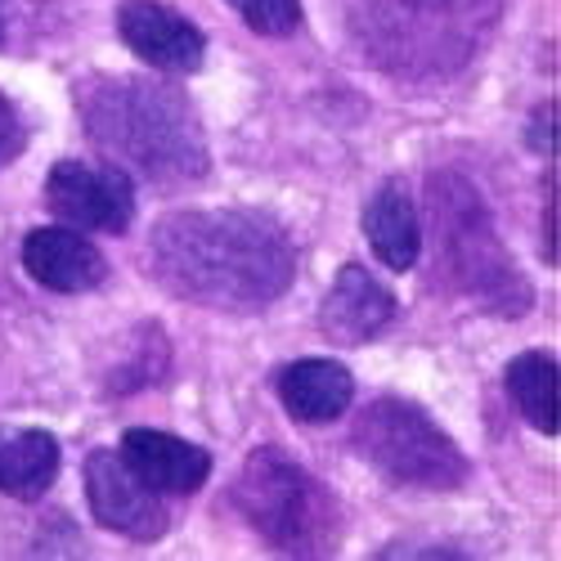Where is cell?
Segmentation results:
<instances>
[{
    "instance_id": "cell-11",
    "label": "cell",
    "mask_w": 561,
    "mask_h": 561,
    "mask_svg": "<svg viewBox=\"0 0 561 561\" xmlns=\"http://www.w3.org/2000/svg\"><path fill=\"white\" fill-rule=\"evenodd\" d=\"M122 462L162 499L198 494L211 477V454L184 436L153 432V427H130L122 436Z\"/></svg>"
},
{
    "instance_id": "cell-2",
    "label": "cell",
    "mask_w": 561,
    "mask_h": 561,
    "mask_svg": "<svg viewBox=\"0 0 561 561\" xmlns=\"http://www.w3.org/2000/svg\"><path fill=\"white\" fill-rule=\"evenodd\" d=\"M77 113L90 145L113 158V167L145 175L149 184L175 190L198 184L211 171V149L184 90L158 77H85L77 90Z\"/></svg>"
},
{
    "instance_id": "cell-6",
    "label": "cell",
    "mask_w": 561,
    "mask_h": 561,
    "mask_svg": "<svg viewBox=\"0 0 561 561\" xmlns=\"http://www.w3.org/2000/svg\"><path fill=\"white\" fill-rule=\"evenodd\" d=\"M355 449L378 477L404 490H458L472 477V462L436 417L400 396L364 404L355 417Z\"/></svg>"
},
{
    "instance_id": "cell-18",
    "label": "cell",
    "mask_w": 561,
    "mask_h": 561,
    "mask_svg": "<svg viewBox=\"0 0 561 561\" xmlns=\"http://www.w3.org/2000/svg\"><path fill=\"white\" fill-rule=\"evenodd\" d=\"M23 139H27V130H23L19 108L10 104V95H0V167L23 153Z\"/></svg>"
},
{
    "instance_id": "cell-15",
    "label": "cell",
    "mask_w": 561,
    "mask_h": 561,
    "mask_svg": "<svg viewBox=\"0 0 561 561\" xmlns=\"http://www.w3.org/2000/svg\"><path fill=\"white\" fill-rule=\"evenodd\" d=\"M59 440L41 427H0V494L41 499L59 477Z\"/></svg>"
},
{
    "instance_id": "cell-12",
    "label": "cell",
    "mask_w": 561,
    "mask_h": 561,
    "mask_svg": "<svg viewBox=\"0 0 561 561\" xmlns=\"http://www.w3.org/2000/svg\"><path fill=\"white\" fill-rule=\"evenodd\" d=\"M23 270L36 278L41 288L77 297V293H95L108 278V261L95 243H85L77 229L50 225V229H32L23 239Z\"/></svg>"
},
{
    "instance_id": "cell-17",
    "label": "cell",
    "mask_w": 561,
    "mask_h": 561,
    "mask_svg": "<svg viewBox=\"0 0 561 561\" xmlns=\"http://www.w3.org/2000/svg\"><path fill=\"white\" fill-rule=\"evenodd\" d=\"M256 36H293L301 27V0H229Z\"/></svg>"
},
{
    "instance_id": "cell-4",
    "label": "cell",
    "mask_w": 561,
    "mask_h": 561,
    "mask_svg": "<svg viewBox=\"0 0 561 561\" xmlns=\"http://www.w3.org/2000/svg\"><path fill=\"white\" fill-rule=\"evenodd\" d=\"M427 207L436 233V270L445 288L494 319H522L535 306V288L503 248L490 203L481 198L477 184L458 171H432Z\"/></svg>"
},
{
    "instance_id": "cell-19",
    "label": "cell",
    "mask_w": 561,
    "mask_h": 561,
    "mask_svg": "<svg viewBox=\"0 0 561 561\" xmlns=\"http://www.w3.org/2000/svg\"><path fill=\"white\" fill-rule=\"evenodd\" d=\"M526 145L535 149V153H543L548 162L557 158V104L548 100L535 117H530V130H526Z\"/></svg>"
},
{
    "instance_id": "cell-16",
    "label": "cell",
    "mask_w": 561,
    "mask_h": 561,
    "mask_svg": "<svg viewBox=\"0 0 561 561\" xmlns=\"http://www.w3.org/2000/svg\"><path fill=\"white\" fill-rule=\"evenodd\" d=\"M503 387L535 432L557 436V359L548 351H522L503 368Z\"/></svg>"
},
{
    "instance_id": "cell-9",
    "label": "cell",
    "mask_w": 561,
    "mask_h": 561,
    "mask_svg": "<svg viewBox=\"0 0 561 561\" xmlns=\"http://www.w3.org/2000/svg\"><path fill=\"white\" fill-rule=\"evenodd\" d=\"M117 36L135 59L162 72H198L207 59V36L162 0H122Z\"/></svg>"
},
{
    "instance_id": "cell-21",
    "label": "cell",
    "mask_w": 561,
    "mask_h": 561,
    "mask_svg": "<svg viewBox=\"0 0 561 561\" xmlns=\"http://www.w3.org/2000/svg\"><path fill=\"white\" fill-rule=\"evenodd\" d=\"M378 557H467V548H449V543H404V539H396V543H387Z\"/></svg>"
},
{
    "instance_id": "cell-10",
    "label": "cell",
    "mask_w": 561,
    "mask_h": 561,
    "mask_svg": "<svg viewBox=\"0 0 561 561\" xmlns=\"http://www.w3.org/2000/svg\"><path fill=\"white\" fill-rule=\"evenodd\" d=\"M400 319V301L364 265H342L319 306V333L333 346H364Z\"/></svg>"
},
{
    "instance_id": "cell-13",
    "label": "cell",
    "mask_w": 561,
    "mask_h": 561,
    "mask_svg": "<svg viewBox=\"0 0 561 561\" xmlns=\"http://www.w3.org/2000/svg\"><path fill=\"white\" fill-rule=\"evenodd\" d=\"M274 387H278L284 409L306 427L333 423V417H342L355 400V378L337 359H293L288 368H278Z\"/></svg>"
},
{
    "instance_id": "cell-20",
    "label": "cell",
    "mask_w": 561,
    "mask_h": 561,
    "mask_svg": "<svg viewBox=\"0 0 561 561\" xmlns=\"http://www.w3.org/2000/svg\"><path fill=\"white\" fill-rule=\"evenodd\" d=\"M543 261L557 265V171L543 175Z\"/></svg>"
},
{
    "instance_id": "cell-3",
    "label": "cell",
    "mask_w": 561,
    "mask_h": 561,
    "mask_svg": "<svg viewBox=\"0 0 561 561\" xmlns=\"http://www.w3.org/2000/svg\"><path fill=\"white\" fill-rule=\"evenodd\" d=\"M503 0H359L351 36L359 55L400 81H445L490 45Z\"/></svg>"
},
{
    "instance_id": "cell-1",
    "label": "cell",
    "mask_w": 561,
    "mask_h": 561,
    "mask_svg": "<svg viewBox=\"0 0 561 561\" xmlns=\"http://www.w3.org/2000/svg\"><path fill=\"white\" fill-rule=\"evenodd\" d=\"M149 270L175 301L252 314L293 288L297 243L252 207H184L153 225Z\"/></svg>"
},
{
    "instance_id": "cell-14",
    "label": "cell",
    "mask_w": 561,
    "mask_h": 561,
    "mask_svg": "<svg viewBox=\"0 0 561 561\" xmlns=\"http://www.w3.org/2000/svg\"><path fill=\"white\" fill-rule=\"evenodd\" d=\"M364 239L387 270L404 274L417 265V252H423V220H417V207L409 198V190L400 180H387L378 194L364 207Z\"/></svg>"
},
{
    "instance_id": "cell-22",
    "label": "cell",
    "mask_w": 561,
    "mask_h": 561,
    "mask_svg": "<svg viewBox=\"0 0 561 561\" xmlns=\"http://www.w3.org/2000/svg\"><path fill=\"white\" fill-rule=\"evenodd\" d=\"M0 41H5V5H0Z\"/></svg>"
},
{
    "instance_id": "cell-7",
    "label": "cell",
    "mask_w": 561,
    "mask_h": 561,
    "mask_svg": "<svg viewBox=\"0 0 561 561\" xmlns=\"http://www.w3.org/2000/svg\"><path fill=\"white\" fill-rule=\"evenodd\" d=\"M45 207L72 229L126 233L135 220V184L122 167H90L64 158L45 175Z\"/></svg>"
},
{
    "instance_id": "cell-8",
    "label": "cell",
    "mask_w": 561,
    "mask_h": 561,
    "mask_svg": "<svg viewBox=\"0 0 561 561\" xmlns=\"http://www.w3.org/2000/svg\"><path fill=\"white\" fill-rule=\"evenodd\" d=\"M85 503H90V512H95V522L104 530H117V535L139 539V543L162 539L167 526H171V512H167L162 494H153L122 462V454H113V449H90V458H85Z\"/></svg>"
},
{
    "instance_id": "cell-5",
    "label": "cell",
    "mask_w": 561,
    "mask_h": 561,
    "mask_svg": "<svg viewBox=\"0 0 561 561\" xmlns=\"http://www.w3.org/2000/svg\"><path fill=\"white\" fill-rule=\"evenodd\" d=\"M229 503L284 557H329L346 530L337 494L274 445H261L243 458L229 481Z\"/></svg>"
}]
</instances>
